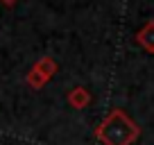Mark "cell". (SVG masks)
<instances>
[{
  "label": "cell",
  "instance_id": "4",
  "mask_svg": "<svg viewBox=\"0 0 154 145\" xmlns=\"http://www.w3.org/2000/svg\"><path fill=\"white\" fill-rule=\"evenodd\" d=\"M48 82H50V79L45 77V75H43L41 70H38V68H34V66L29 68V72L25 75V84H27L29 88H34V91H38V88H43V86H45Z\"/></svg>",
  "mask_w": 154,
  "mask_h": 145
},
{
  "label": "cell",
  "instance_id": "6",
  "mask_svg": "<svg viewBox=\"0 0 154 145\" xmlns=\"http://www.w3.org/2000/svg\"><path fill=\"white\" fill-rule=\"evenodd\" d=\"M0 2H2V5H7V7H11V5H16L18 0H0Z\"/></svg>",
  "mask_w": 154,
  "mask_h": 145
},
{
  "label": "cell",
  "instance_id": "3",
  "mask_svg": "<svg viewBox=\"0 0 154 145\" xmlns=\"http://www.w3.org/2000/svg\"><path fill=\"white\" fill-rule=\"evenodd\" d=\"M91 93H88V88L84 86H75L68 91V104L72 106V109H86L88 104H91Z\"/></svg>",
  "mask_w": 154,
  "mask_h": 145
},
{
  "label": "cell",
  "instance_id": "2",
  "mask_svg": "<svg viewBox=\"0 0 154 145\" xmlns=\"http://www.w3.org/2000/svg\"><path fill=\"white\" fill-rule=\"evenodd\" d=\"M136 43H138L145 52L154 54V18H149L147 23L136 32Z\"/></svg>",
  "mask_w": 154,
  "mask_h": 145
},
{
  "label": "cell",
  "instance_id": "5",
  "mask_svg": "<svg viewBox=\"0 0 154 145\" xmlns=\"http://www.w3.org/2000/svg\"><path fill=\"white\" fill-rule=\"evenodd\" d=\"M34 68H38V70L43 72V75H45L48 79H52L59 66H57V61H54L52 57H41V59H38L36 63H34Z\"/></svg>",
  "mask_w": 154,
  "mask_h": 145
},
{
  "label": "cell",
  "instance_id": "1",
  "mask_svg": "<svg viewBox=\"0 0 154 145\" xmlns=\"http://www.w3.org/2000/svg\"><path fill=\"white\" fill-rule=\"evenodd\" d=\"M140 136V127L122 109H111L95 127V138L102 145H131Z\"/></svg>",
  "mask_w": 154,
  "mask_h": 145
}]
</instances>
